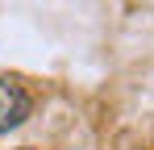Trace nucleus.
Returning a JSON list of instances; mask_svg holds the SVG:
<instances>
[{"mask_svg": "<svg viewBox=\"0 0 154 150\" xmlns=\"http://www.w3.org/2000/svg\"><path fill=\"white\" fill-rule=\"evenodd\" d=\"M29 117V92L13 79H0V133L17 129Z\"/></svg>", "mask_w": 154, "mask_h": 150, "instance_id": "obj_1", "label": "nucleus"}]
</instances>
